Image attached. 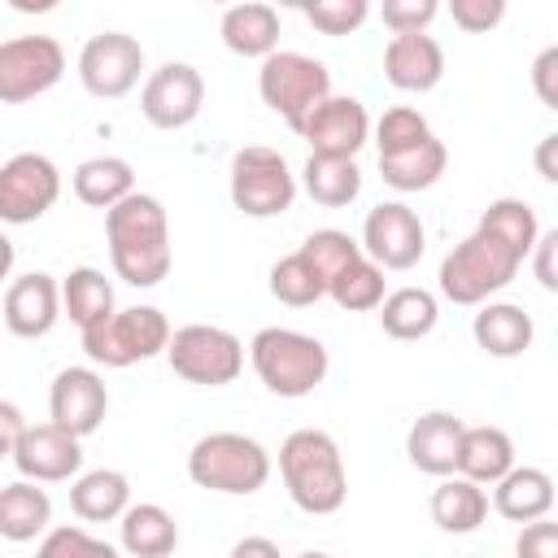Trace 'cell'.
<instances>
[{
	"label": "cell",
	"mask_w": 558,
	"mask_h": 558,
	"mask_svg": "<svg viewBox=\"0 0 558 558\" xmlns=\"http://www.w3.org/2000/svg\"><path fill=\"white\" fill-rule=\"evenodd\" d=\"M105 240L122 283L157 288L170 275V218L166 205L148 192H131L113 209H105Z\"/></svg>",
	"instance_id": "obj_1"
},
{
	"label": "cell",
	"mask_w": 558,
	"mask_h": 558,
	"mask_svg": "<svg viewBox=\"0 0 558 558\" xmlns=\"http://www.w3.org/2000/svg\"><path fill=\"white\" fill-rule=\"evenodd\" d=\"M279 475L296 510L305 514H336L349 497V475L340 445L323 427H296L279 445Z\"/></svg>",
	"instance_id": "obj_2"
},
{
	"label": "cell",
	"mask_w": 558,
	"mask_h": 558,
	"mask_svg": "<svg viewBox=\"0 0 558 558\" xmlns=\"http://www.w3.org/2000/svg\"><path fill=\"white\" fill-rule=\"evenodd\" d=\"M523 262L527 257L506 235L475 222V231L466 240H458L440 262V275H436L440 296L453 301V305H484L493 292H501L519 275Z\"/></svg>",
	"instance_id": "obj_3"
},
{
	"label": "cell",
	"mask_w": 558,
	"mask_h": 558,
	"mask_svg": "<svg viewBox=\"0 0 558 558\" xmlns=\"http://www.w3.org/2000/svg\"><path fill=\"white\" fill-rule=\"evenodd\" d=\"M248 362L257 371V379L275 392V397H310L323 379H327V344L318 336H305L296 327H262L248 340Z\"/></svg>",
	"instance_id": "obj_4"
},
{
	"label": "cell",
	"mask_w": 558,
	"mask_h": 558,
	"mask_svg": "<svg viewBox=\"0 0 558 558\" xmlns=\"http://www.w3.org/2000/svg\"><path fill=\"white\" fill-rule=\"evenodd\" d=\"M187 480L209 493L248 497L270 480V453L244 432H209L187 453Z\"/></svg>",
	"instance_id": "obj_5"
},
{
	"label": "cell",
	"mask_w": 558,
	"mask_h": 558,
	"mask_svg": "<svg viewBox=\"0 0 558 558\" xmlns=\"http://www.w3.org/2000/svg\"><path fill=\"white\" fill-rule=\"evenodd\" d=\"M257 92L270 113H279L292 131H301V122L331 96V70L310 52L275 48L257 70Z\"/></svg>",
	"instance_id": "obj_6"
},
{
	"label": "cell",
	"mask_w": 558,
	"mask_h": 558,
	"mask_svg": "<svg viewBox=\"0 0 558 558\" xmlns=\"http://www.w3.org/2000/svg\"><path fill=\"white\" fill-rule=\"evenodd\" d=\"M78 336H83V353L96 366L122 371V366H135V362H148V357L166 353L170 318L157 305H126V310H113L109 318H100L96 327H87Z\"/></svg>",
	"instance_id": "obj_7"
},
{
	"label": "cell",
	"mask_w": 558,
	"mask_h": 558,
	"mask_svg": "<svg viewBox=\"0 0 558 558\" xmlns=\"http://www.w3.org/2000/svg\"><path fill=\"white\" fill-rule=\"evenodd\" d=\"M231 205L244 218H279L296 201V174L279 148L248 144L231 157V179H227Z\"/></svg>",
	"instance_id": "obj_8"
},
{
	"label": "cell",
	"mask_w": 558,
	"mask_h": 558,
	"mask_svg": "<svg viewBox=\"0 0 558 558\" xmlns=\"http://www.w3.org/2000/svg\"><path fill=\"white\" fill-rule=\"evenodd\" d=\"M166 362L179 379L201 384V388H222L244 371V344L235 331L214 327V323H187L170 331Z\"/></svg>",
	"instance_id": "obj_9"
},
{
	"label": "cell",
	"mask_w": 558,
	"mask_h": 558,
	"mask_svg": "<svg viewBox=\"0 0 558 558\" xmlns=\"http://www.w3.org/2000/svg\"><path fill=\"white\" fill-rule=\"evenodd\" d=\"M65 74V52L52 35H13L0 44V105H26L52 92Z\"/></svg>",
	"instance_id": "obj_10"
},
{
	"label": "cell",
	"mask_w": 558,
	"mask_h": 558,
	"mask_svg": "<svg viewBox=\"0 0 558 558\" xmlns=\"http://www.w3.org/2000/svg\"><path fill=\"white\" fill-rule=\"evenodd\" d=\"M61 196V170L44 153H13L0 161V222H39Z\"/></svg>",
	"instance_id": "obj_11"
},
{
	"label": "cell",
	"mask_w": 558,
	"mask_h": 558,
	"mask_svg": "<svg viewBox=\"0 0 558 558\" xmlns=\"http://www.w3.org/2000/svg\"><path fill=\"white\" fill-rule=\"evenodd\" d=\"M144 74V48L126 31H100L78 52V83L96 100H122Z\"/></svg>",
	"instance_id": "obj_12"
},
{
	"label": "cell",
	"mask_w": 558,
	"mask_h": 558,
	"mask_svg": "<svg viewBox=\"0 0 558 558\" xmlns=\"http://www.w3.org/2000/svg\"><path fill=\"white\" fill-rule=\"evenodd\" d=\"M201 105H205V78H201V70L187 65V61H166V65H157V70L144 78V87H140V113H144V122L157 126V131H179V126L196 122Z\"/></svg>",
	"instance_id": "obj_13"
},
{
	"label": "cell",
	"mask_w": 558,
	"mask_h": 558,
	"mask_svg": "<svg viewBox=\"0 0 558 558\" xmlns=\"http://www.w3.org/2000/svg\"><path fill=\"white\" fill-rule=\"evenodd\" d=\"M427 248V231L405 201H384L362 222V253L379 270H410Z\"/></svg>",
	"instance_id": "obj_14"
},
{
	"label": "cell",
	"mask_w": 558,
	"mask_h": 558,
	"mask_svg": "<svg viewBox=\"0 0 558 558\" xmlns=\"http://www.w3.org/2000/svg\"><path fill=\"white\" fill-rule=\"evenodd\" d=\"M109 410V388L100 379V371L92 366H65L52 375L48 388V423H57L61 432H70L74 440L92 436L105 423Z\"/></svg>",
	"instance_id": "obj_15"
},
{
	"label": "cell",
	"mask_w": 558,
	"mask_h": 558,
	"mask_svg": "<svg viewBox=\"0 0 558 558\" xmlns=\"http://www.w3.org/2000/svg\"><path fill=\"white\" fill-rule=\"evenodd\" d=\"M314 157H357V148L371 140V113L357 96H327L296 131Z\"/></svg>",
	"instance_id": "obj_16"
},
{
	"label": "cell",
	"mask_w": 558,
	"mask_h": 558,
	"mask_svg": "<svg viewBox=\"0 0 558 558\" xmlns=\"http://www.w3.org/2000/svg\"><path fill=\"white\" fill-rule=\"evenodd\" d=\"M13 466L31 484H61V480L78 475L83 445L70 432H61L57 423H26V432L13 449Z\"/></svg>",
	"instance_id": "obj_17"
},
{
	"label": "cell",
	"mask_w": 558,
	"mask_h": 558,
	"mask_svg": "<svg viewBox=\"0 0 558 558\" xmlns=\"http://www.w3.org/2000/svg\"><path fill=\"white\" fill-rule=\"evenodd\" d=\"M0 318L13 336L22 340H39L57 327L61 318V283L48 275V270H31L22 279H13L4 288V305H0Z\"/></svg>",
	"instance_id": "obj_18"
},
{
	"label": "cell",
	"mask_w": 558,
	"mask_h": 558,
	"mask_svg": "<svg viewBox=\"0 0 558 558\" xmlns=\"http://www.w3.org/2000/svg\"><path fill=\"white\" fill-rule=\"evenodd\" d=\"M384 78L397 92H432L445 78V48L423 35H392L384 44Z\"/></svg>",
	"instance_id": "obj_19"
},
{
	"label": "cell",
	"mask_w": 558,
	"mask_h": 558,
	"mask_svg": "<svg viewBox=\"0 0 558 558\" xmlns=\"http://www.w3.org/2000/svg\"><path fill=\"white\" fill-rule=\"evenodd\" d=\"M462 418L449 414V410H427L410 423L405 432V458L410 466H418L423 475H453V462H458V440H462Z\"/></svg>",
	"instance_id": "obj_20"
},
{
	"label": "cell",
	"mask_w": 558,
	"mask_h": 558,
	"mask_svg": "<svg viewBox=\"0 0 558 558\" xmlns=\"http://www.w3.org/2000/svg\"><path fill=\"white\" fill-rule=\"evenodd\" d=\"M471 336L488 357H519L532 349V314L514 301H484L480 314L471 318Z\"/></svg>",
	"instance_id": "obj_21"
},
{
	"label": "cell",
	"mask_w": 558,
	"mask_h": 558,
	"mask_svg": "<svg viewBox=\"0 0 558 558\" xmlns=\"http://www.w3.org/2000/svg\"><path fill=\"white\" fill-rule=\"evenodd\" d=\"M510 466H514V440L501 427H493V423L462 427L453 475H462V480H471V484L484 488V484H497Z\"/></svg>",
	"instance_id": "obj_22"
},
{
	"label": "cell",
	"mask_w": 558,
	"mask_h": 558,
	"mask_svg": "<svg viewBox=\"0 0 558 558\" xmlns=\"http://www.w3.org/2000/svg\"><path fill=\"white\" fill-rule=\"evenodd\" d=\"M493 510L510 523H532L545 519L554 510V480L541 466H510L497 484H493Z\"/></svg>",
	"instance_id": "obj_23"
},
{
	"label": "cell",
	"mask_w": 558,
	"mask_h": 558,
	"mask_svg": "<svg viewBox=\"0 0 558 558\" xmlns=\"http://www.w3.org/2000/svg\"><path fill=\"white\" fill-rule=\"evenodd\" d=\"M218 35L222 44L235 52V57H257L266 61L275 48H279V13L262 0H244V4H231L218 22Z\"/></svg>",
	"instance_id": "obj_24"
},
{
	"label": "cell",
	"mask_w": 558,
	"mask_h": 558,
	"mask_svg": "<svg viewBox=\"0 0 558 558\" xmlns=\"http://www.w3.org/2000/svg\"><path fill=\"white\" fill-rule=\"evenodd\" d=\"M126 506H131V480L113 466L83 471L70 484V510L83 523H113V519H122Z\"/></svg>",
	"instance_id": "obj_25"
},
{
	"label": "cell",
	"mask_w": 558,
	"mask_h": 558,
	"mask_svg": "<svg viewBox=\"0 0 558 558\" xmlns=\"http://www.w3.org/2000/svg\"><path fill=\"white\" fill-rule=\"evenodd\" d=\"M118 536H122V549L131 558H170L174 545H179V523H174V514L166 506L140 501V506L122 510Z\"/></svg>",
	"instance_id": "obj_26"
},
{
	"label": "cell",
	"mask_w": 558,
	"mask_h": 558,
	"mask_svg": "<svg viewBox=\"0 0 558 558\" xmlns=\"http://www.w3.org/2000/svg\"><path fill=\"white\" fill-rule=\"evenodd\" d=\"M74 183V196L92 209H113L118 201H126L135 192V170L126 157H113V153H100V157H87L74 166L70 174Z\"/></svg>",
	"instance_id": "obj_27"
},
{
	"label": "cell",
	"mask_w": 558,
	"mask_h": 558,
	"mask_svg": "<svg viewBox=\"0 0 558 558\" xmlns=\"http://www.w3.org/2000/svg\"><path fill=\"white\" fill-rule=\"evenodd\" d=\"M52 523V501L39 484L31 480H13L0 488V536L13 545H26L35 536H44Z\"/></svg>",
	"instance_id": "obj_28"
},
{
	"label": "cell",
	"mask_w": 558,
	"mask_h": 558,
	"mask_svg": "<svg viewBox=\"0 0 558 558\" xmlns=\"http://www.w3.org/2000/svg\"><path fill=\"white\" fill-rule=\"evenodd\" d=\"M488 519V493L462 475H445L436 488H432V523L440 532H453V536H466L475 532L480 523Z\"/></svg>",
	"instance_id": "obj_29"
},
{
	"label": "cell",
	"mask_w": 558,
	"mask_h": 558,
	"mask_svg": "<svg viewBox=\"0 0 558 558\" xmlns=\"http://www.w3.org/2000/svg\"><path fill=\"white\" fill-rule=\"evenodd\" d=\"M440 305L427 288H397L379 301V327L392 340H423L436 331Z\"/></svg>",
	"instance_id": "obj_30"
},
{
	"label": "cell",
	"mask_w": 558,
	"mask_h": 558,
	"mask_svg": "<svg viewBox=\"0 0 558 558\" xmlns=\"http://www.w3.org/2000/svg\"><path fill=\"white\" fill-rule=\"evenodd\" d=\"M301 187H305V196L314 201V205H327V209H340V205H349V201H357V192H362V170H357V161H349V157H305V166H301Z\"/></svg>",
	"instance_id": "obj_31"
},
{
	"label": "cell",
	"mask_w": 558,
	"mask_h": 558,
	"mask_svg": "<svg viewBox=\"0 0 558 558\" xmlns=\"http://www.w3.org/2000/svg\"><path fill=\"white\" fill-rule=\"evenodd\" d=\"M61 310L70 314V323L78 331L96 327L100 318L113 314V283L105 279V270L96 266H74L65 279H61Z\"/></svg>",
	"instance_id": "obj_32"
},
{
	"label": "cell",
	"mask_w": 558,
	"mask_h": 558,
	"mask_svg": "<svg viewBox=\"0 0 558 558\" xmlns=\"http://www.w3.org/2000/svg\"><path fill=\"white\" fill-rule=\"evenodd\" d=\"M445 166H449V153H445V144L436 135L423 140V144H414V148H405V153L379 157V174L397 192H423V187H432L445 174Z\"/></svg>",
	"instance_id": "obj_33"
},
{
	"label": "cell",
	"mask_w": 558,
	"mask_h": 558,
	"mask_svg": "<svg viewBox=\"0 0 558 558\" xmlns=\"http://www.w3.org/2000/svg\"><path fill=\"white\" fill-rule=\"evenodd\" d=\"M327 296H331L340 310H349V314L379 310V301L388 296V292H384V270H379L366 253H357L349 266H340V270L327 279Z\"/></svg>",
	"instance_id": "obj_34"
},
{
	"label": "cell",
	"mask_w": 558,
	"mask_h": 558,
	"mask_svg": "<svg viewBox=\"0 0 558 558\" xmlns=\"http://www.w3.org/2000/svg\"><path fill=\"white\" fill-rule=\"evenodd\" d=\"M270 296H275L279 305L305 310V305H314V301L327 296V283H323V275L314 270V262L296 248V253H288V257H279V262L270 266Z\"/></svg>",
	"instance_id": "obj_35"
},
{
	"label": "cell",
	"mask_w": 558,
	"mask_h": 558,
	"mask_svg": "<svg viewBox=\"0 0 558 558\" xmlns=\"http://www.w3.org/2000/svg\"><path fill=\"white\" fill-rule=\"evenodd\" d=\"M423 140H432V126H427V118H423L418 109H410V105H392V109H384V118L375 122V148H379V157L405 153V148H414V144H423Z\"/></svg>",
	"instance_id": "obj_36"
},
{
	"label": "cell",
	"mask_w": 558,
	"mask_h": 558,
	"mask_svg": "<svg viewBox=\"0 0 558 558\" xmlns=\"http://www.w3.org/2000/svg\"><path fill=\"white\" fill-rule=\"evenodd\" d=\"M301 253L314 262V270L323 275V283L340 270V266H349L357 253H362V244L349 235V231H336V227H323V231H310L305 235V244H301Z\"/></svg>",
	"instance_id": "obj_37"
},
{
	"label": "cell",
	"mask_w": 558,
	"mask_h": 558,
	"mask_svg": "<svg viewBox=\"0 0 558 558\" xmlns=\"http://www.w3.org/2000/svg\"><path fill=\"white\" fill-rule=\"evenodd\" d=\"M301 13L323 35H353L371 17V4L366 0H305Z\"/></svg>",
	"instance_id": "obj_38"
},
{
	"label": "cell",
	"mask_w": 558,
	"mask_h": 558,
	"mask_svg": "<svg viewBox=\"0 0 558 558\" xmlns=\"http://www.w3.org/2000/svg\"><path fill=\"white\" fill-rule=\"evenodd\" d=\"M35 558H122V554L109 541H100V536H92V532H83V527L70 523V527L44 532Z\"/></svg>",
	"instance_id": "obj_39"
},
{
	"label": "cell",
	"mask_w": 558,
	"mask_h": 558,
	"mask_svg": "<svg viewBox=\"0 0 558 558\" xmlns=\"http://www.w3.org/2000/svg\"><path fill=\"white\" fill-rule=\"evenodd\" d=\"M440 4L436 0H384L379 17L392 35H423L432 22H436Z\"/></svg>",
	"instance_id": "obj_40"
},
{
	"label": "cell",
	"mask_w": 558,
	"mask_h": 558,
	"mask_svg": "<svg viewBox=\"0 0 558 558\" xmlns=\"http://www.w3.org/2000/svg\"><path fill=\"white\" fill-rule=\"evenodd\" d=\"M453 26H462L466 35H484L506 17V0H453L449 4Z\"/></svg>",
	"instance_id": "obj_41"
},
{
	"label": "cell",
	"mask_w": 558,
	"mask_h": 558,
	"mask_svg": "<svg viewBox=\"0 0 558 558\" xmlns=\"http://www.w3.org/2000/svg\"><path fill=\"white\" fill-rule=\"evenodd\" d=\"M514 558H558V523L549 514L523 523V532L514 541Z\"/></svg>",
	"instance_id": "obj_42"
},
{
	"label": "cell",
	"mask_w": 558,
	"mask_h": 558,
	"mask_svg": "<svg viewBox=\"0 0 558 558\" xmlns=\"http://www.w3.org/2000/svg\"><path fill=\"white\" fill-rule=\"evenodd\" d=\"M532 270H536V283L545 288V292H558V231H541L536 235V244H532Z\"/></svg>",
	"instance_id": "obj_43"
},
{
	"label": "cell",
	"mask_w": 558,
	"mask_h": 558,
	"mask_svg": "<svg viewBox=\"0 0 558 558\" xmlns=\"http://www.w3.org/2000/svg\"><path fill=\"white\" fill-rule=\"evenodd\" d=\"M532 87H536V96H541L545 109H558V44H549L532 61Z\"/></svg>",
	"instance_id": "obj_44"
},
{
	"label": "cell",
	"mask_w": 558,
	"mask_h": 558,
	"mask_svg": "<svg viewBox=\"0 0 558 558\" xmlns=\"http://www.w3.org/2000/svg\"><path fill=\"white\" fill-rule=\"evenodd\" d=\"M22 432H26V414L13 401H0V458H13Z\"/></svg>",
	"instance_id": "obj_45"
},
{
	"label": "cell",
	"mask_w": 558,
	"mask_h": 558,
	"mask_svg": "<svg viewBox=\"0 0 558 558\" xmlns=\"http://www.w3.org/2000/svg\"><path fill=\"white\" fill-rule=\"evenodd\" d=\"M536 174L545 183H558V135L554 131L541 135V144H536Z\"/></svg>",
	"instance_id": "obj_46"
},
{
	"label": "cell",
	"mask_w": 558,
	"mask_h": 558,
	"mask_svg": "<svg viewBox=\"0 0 558 558\" xmlns=\"http://www.w3.org/2000/svg\"><path fill=\"white\" fill-rule=\"evenodd\" d=\"M231 558H283L270 536H244L231 545Z\"/></svg>",
	"instance_id": "obj_47"
},
{
	"label": "cell",
	"mask_w": 558,
	"mask_h": 558,
	"mask_svg": "<svg viewBox=\"0 0 558 558\" xmlns=\"http://www.w3.org/2000/svg\"><path fill=\"white\" fill-rule=\"evenodd\" d=\"M13 257H17V253H13V240L0 231V283L9 279V270H13Z\"/></svg>",
	"instance_id": "obj_48"
},
{
	"label": "cell",
	"mask_w": 558,
	"mask_h": 558,
	"mask_svg": "<svg viewBox=\"0 0 558 558\" xmlns=\"http://www.w3.org/2000/svg\"><path fill=\"white\" fill-rule=\"evenodd\" d=\"M296 558H331V554H323V549H305V554H296Z\"/></svg>",
	"instance_id": "obj_49"
}]
</instances>
